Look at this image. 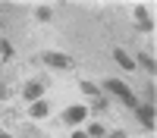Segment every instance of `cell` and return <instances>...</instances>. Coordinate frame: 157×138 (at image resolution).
Instances as JSON below:
<instances>
[{
  "label": "cell",
  "mask_w": 157,
  "mask_h": 138,
  "mask_svg": "<svg viewBox=\"0 0 157 138\" xmlns=\"http://www.w3.org/2000/svg\"><path fill=\"white\" fill-rule=\"evenodd\" d=\"M104 85H107V88H110V91H113L116 97H123V104H126V107H132V110L138 107V100H135V94L129 91V88H126L123 82H116V79H107V82H104Z\"/></svg>",
  "instance_id": "6da1fadb"
},
{
  "label": "cell",
  "mask_w": 157,
  "mask_h": 138,
  "mask_svg": "<svg viewBox=\"0 0 157 138\" xmlns=\"http://www.w3.org/2000/svg\"><path fill=\"white\" fill-rule=\"evenodd\" d=\"M44 63H47V66H57V69H69V66H72V60H69L66 54H57V50L44 54Z\"/></svg>",
  "instance_id": "7a4b0ae2"
},
{
  "label": "cell",
  "mask_w": 157,
  "mask_h": 138,
  "mask_svg": "<svg viewBox=\"0 0 157 138\" xmlns=\"http://www.w3.org/2000/svg\"><path fill=\"white\" fill-rule=\"evenodd\" d=\"M135 113H138V119L145 122L148 129H154V122H157V119H154V107H151V104H138V107H135Z\"/></svg>",
  "instance_id": "3957f363"
},
{
  "label": "cell",
  "mask_w": 157,
  "mask_h": 138,
  "mask_svg": "<svg viewBox=\"0 0 157 138\" xmlns=\"http://www.w3.org/2000/svg\"><path fill=\"white\" fill-rule=\"evenodd\" d=\"M85 116H88V107H82V104H75V107L66 110V122H82Z\"/></svg>",
  "instance_id": "277c9868"
},
{
  "label": "cell",
  "mask_w": 157,
  "mask_h": 138,
  "mask_svg": "<svg viewBox=\"0 0 157 138\" xmlns=\"http://www.w3.org/2000/svg\"><path fill=\"white\" fill-rule=\"evenodd\" d=\"M113 57H116V63H120V66L135 69V60H132V57H126V50H123V47H116V50H113Z\"/></svg>",
  "instance_id": "5b68a950"
},
{
  "label": "cell",
  "mask_w": 157,
  "mask_h": 138,
  "mask_svg": "<svg viewBox=\"0 0 157 138\" xmlns=\"http://www.w3.org/2000/svg\"><path fill=\"white\" fill-rule=\"evenodd\" d=\"M135 19H138V25H141V32H151V28H154L151 19H148V9H145V6H138V9H135Z\"/></svg>",
  "instance_id": "8992f818"
},
{
  "label": "cell",
  "mask_w": 157,
  "mask_h": 138,
  "mask_svg": "<svg viewBox=\"0 0 157 138\" xmlns=\"http://www.w3.org/2000/svg\"><path fill=\"white\" fill-rule=\"evenodd\" d=\"M41 91H44L41 82H29V85H25V97H29V100H38V97H41Z\"/></svg>",
  "instance_id": "52a82bcc"
},
{
  "label": "cell",
  "mask_w": 157,
  "mask_h": 138,
  "mask_svg": "<svg viewBox=\"0 0 157 138\" xmlns=\"http://www.w3.org/2000/svg\"><path fill=\"white\" fill-rule=\"evenodd\" d=\"M29 113H32L35 119H41V116H47V104H44V100H35V104L29 107Z\"/></svg>",
  "instance_id": "ba28073f"
},
{
  "label": "cell",
  "mask_w": 157,
  "mask_h": 138,
  "mask_svg": "<svg viewBox=\"0 0 157 138\" xmlns=\"http://www.w3.org/2000/svg\"><path fill=\"white\" fill-rule=\"evenodd\" d=\"M138 63H141L145 69H151V72L157 69V66H154V57H148V54H141V57H138Z\"/></svg>",
  "instance_id": "9c48e42d"
},
{
  "label": "cell",
  "mask_w": 157,
  "mask_h": 138,
  "mask_svg": "<svg viewBox=\"0 0 157 138\" xmlns=\"http://www.w3.org/2000/svg\"><path fill=\"white\" fill-rule=\"evenodd\" d=\"M88 135H91V138H104V125H101V122H94V125L88 129Z\"/></svg>",
  "instance_id": "30bf717a"
},
{
  "label": "cell",
  "mask_w": 157,
  "mask_h": 138,
  "mask_svg": "<svg viewBox=\"0 0 157 138\" xmlns=\"http://www.w3.org/2000/svg\"><path fill=\"white\" fill-rule=\"evenodd\" d=\"M82 91H85V94H94V97H101V91H98V88L91 85V82H82Z\"/></svg>",
  "instance_id": "8fae6325"
},
{
  "label": "cell",
  "mask_w": 157,
  "mask_h": 138,
  "mask_svg": "<svg viewBox=\"0 0 157 138\" xmlns=\"http://www.w3.org/2000/svg\"><path fill=\"white\" fill-rule=\"evenodd\" d=\"M38 19L47 22V19H50V9H47V6H41V9H38Z\"/></svg>",
  "instance_id": "7c38bea8"
},
{
  "label": "cell",
  "mask_w": 157,
  "mask_h": 138,
  "mask_svg": "<svg viewBox=\"0 0 157 138\" xmlns=\"http://www.w3.org/2000/svg\"><path fill=\"white\" fill-rule=\"evenodd\" d=\"M0 50H3V57H13V47H10V41H0Z\"/></svg>",
  "instance_id": "4fadbf2b"
},
{
  "label": "cell",
  "mask_w": 157,
  "mask_h": 138,
  "mask_svg": "<svg viewBox=\"0 0 157 138\" xmlns=\"http://www.w3.org/2000/svg\"><path fill=\"white\" fill-rule=\"evenodd\" d=\"M72 138H88V135L85 132H72Z\"/></svg>",
  "instance_id": "5bb4252c"
},
{
  "label": "cell",
  "mask_w": 157,
  "mask_h": 138,
  "mask_svg": "<svg viewBox=\"0 0 157 138\" xmlns=\"http://www.w3.org/2000/svg\"><path fill=\"white\" fill-rule=\"evenodd\" d=\"M0 97H6V88H3V85H0Z\"/></svg>",
  "instance_id": "9a60e30c"
},
{
  "label": "cell",
  "mask_w": 157,
  "mask_h": 138,
  "mask_svg": "<svg viewBox=\"0 0 157 138\" xmlns=\"http://www.w3.org/2000/svg\"><path fill=\"white\" fill-rule=\"evenodd\" d=\"M0 138H10V135H6V132H0Z\"/></svg>",
  "instance_id": "2e32d148"
}]
</instances>
